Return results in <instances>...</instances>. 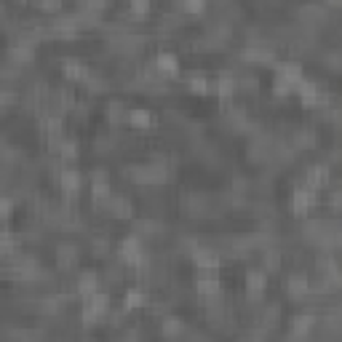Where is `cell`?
I'll use <instances>...</instances> for the list:
<instances>
[{"label":"cell","mask_w":342,"mask_h":342,"mask_svg":"<svg viewBox=\"0 0 342 342\" xmlns=\"http://www.w3.org/2000/svg\"><path fill=\"white\" fill-rule=\"evenodd\" d=\"M104 310H107V297H104V294H91V297L86 300L83 315L88 318V321H94V318H99Z\"/></svg>","instance_id":"cell-1"},{"label":"cell","mask_w":342,"mask_h":342,"mask_svg":"<svg viewBox=\"0 0 342 342\" xmlns=\"http://www.w3.org/2000/svg\"><path fill=\"white\" fill-rule=\"evenodd\" d=\"M128 121H131L136 128H150L152 123H155V115H152L150 110H131L128 112Z\"/></svg>","instance_id":"cell-2"},{"label":"cell","mask_w":342,"mask_h":342,"mask_svg":"<svg viewBox=\"0 0 342 342\" xmlns=\"http://www.w3.org/2000/svg\"><path fill=\"white\" fill-rule=\"evenodd\" d=\"M313 200H315V195H313L310 187H305V190H297V195H294V209H297L300 214H302V211L308 209Z\"/></svg>","instance_id":"cell-3"},{"label":"cell","mask_w":342,"mask_h":342,"mask_svg":"<svg viewBox=\"0 0 342 342\" xmlns=\"http://www.w3.org/2000/svg\"><path fill=\"white\" fill-rule=\"evenodd\" d=\"M176 56L174 54H169V51H163V54H158V67L163 70V73H176Z\"/></svg>","instance_id":"cell-4"},{"label":"cell","mask_w":342,"mask_h":342,"mask_svg":"<svg viewBox=\"0 0 342 342\" xmlns=\"http://www.w3.org/2000/svg\"><path fill=\"white\" fill-rule=\"evenodd\" d=\"M121 252H123V257L126 259H139V243H136V238H126L123 241V246H121Z\"/></svg>","instance_id":"cell-5"},{"label":"cell","mask_w":342,"mask_h":342,"mask_svg":"<svg viewBox=\"0 0 342 342\" xmlns=\"http://www.w3.org/2000/svg\"><path fill=\"white\" fill-rule=\"evenodd\" d=\"M64 73H67L70 78H80V80L88 78V70H86L83 64H78V62H67V64H64Z\"/></svg>","instance_id":"cell-6"},{"label":"cell","mask_w":342,"mask_h":342,"mask_svg":"<svg viewBox=\"0 0 342 342\" xmlns=\"http://www.w3.org/2000/svg\"><path fill=\"white\" fill-rule=\"evenodd\" d=\"M195 262H198V267H217L219 259H217V254H211V252H198Z\"/></svg>","instance_id":"cell-7"},{"label":"cell","mask_w":342,"mask_h":342,"mask_svg":"<svg viewBox=\"0 0 342 342\" xmlns=\"http://www.w3.org/2000/svg\"><path fill=\"white\" fill-rule=\"evenodd\" d=\"M198 291H200V294H217V291H219V281H217V278H200Z\"/></svg>","instance_id":"cell-8"},{"label":"cell","mask_w":342,"mask_h":342,"mask_svg":"<svg viewBox=\"0 0 342 342\" xmlns=\"http://www.w3.org/2000/svg\"><path fill=\"white\" fill-rule=\"evenodd\" d=\"M62 185L67 187V190H78V185H80V176L75 171H64L62 174Z\"/></svg>","instance_id":"cell-9"},{"label":"cell","mask_w":342,"mask_h":342,"mask_svg":"<svg viewBox=\"0 0 342 342\" xmlns=\"http://www.w3.org/2000/svg\"><path fill=\"white\" fill-rule=\"evenodd\" d=\"M230 91H233V78L230 75H222L219 78V94H222V97H230Z\"/></svg>","instance_id":"cell-10"},{"label":"cell","mask_w":342,"mask_h":342,"mask_svg":"<svg viewBox=\"0 0 342 342\" xmlns=\"http://www.w3.org/2000/svg\"><path fill=\"white\" fill-rule=\"evenodd\" d=\"M324 182H326V169H318L315 166L310 171V185H324Z\"/></svg>","instance_id":"cell-11"},{"label":"cell","mask_w":342,"mask_h":342,"mask_svg":"<svg viewBox=\"0 0 342 342\" xmlns=\"http://www.w3.org/2000/svg\"><path fill=\"white\" fill-rule=\"evenodd\" d=\"M94 286H97V281H94V276H83V281H80V291H83V294H88V297H91Z\"/></svg>","instance_id":"cell-12"},{"label":"cell","mask_w":342,"mask_h":342,"mask_svg":"<svg viewBox=\"0 0 342 342\" xmlns=\"http://www.w3.org/2000/svg\"><path fill=\"white\" fill-rule=\"evenodd\" d=\"M136 305H142V294H139V291H128L126 294V308H136Z\"/></svg>","instance_id":"cell-13"},{"label":"cell","mask_w":342,"mask_h":342,"mask_svg":"<svg viewBox=\"0 0 342 342\" xmlns=\"http://www.w3.org/2000/svg\"><path fill=\"white\" fill-rule=\"evenodd\" d=\"M262 286H265V278L257 276V273H252V276H249V289H252V291H259Z\"/></svg>","instance_id":"cell-14"},{"label":"cell","mask_w":342,"mask_h":342,"mask_svg":"<svg viewBox=\"0 0 342 342\" xmlns=\"http://www.w3.org/2000/svg\"><path fill=\"white\" fill-rule=\"evenodd\" d=\"M190 86H193L195 91H200V94H203V91H206V78H200V75L190 78Z\"/></svg>","instance_id":"cell-15"},{"label":"cell","mask_w":342,"mask_h":342,"mask_svg":"<svg viewBox=\"0 0 342 342\" xmlns=\"http://www.w3.org/2000/svg\"><path fill=\"white\" fill-rule=\"evenodd\" d=\"M313 324V318L310 315H305V318H300V321H297V332H305V329H308Z\"/></svg>","instance_id":"cell-16"},{"label":"cell","mask_w":342,"mask_h":342,"mask_svg":"<svg viewBox=\"0 0 342 342\" xmlns=\"http://www.w3.org/2000/svg\"><path fill=\"white\" fill-rule=\"evenodd\" d=\"M302 289H305V281H302V278H300V281L294 278V281H291V291H302Z\"/></svg>","instance_id":"cell-17"},{"label":"cell","mask_w":342,"mask_h":342,"mask_svg":"<svg viewBox=\"0 0 342 342\" xmlns=\"http://www.w3.org/2000/svg\"><path fill=\"white\" fill-rule=\"evenodd\" d=\"M185 8H187V11H200V8H203V3H187Z\"/></svg>","instance_id":"cell-18"}]
</instances>
